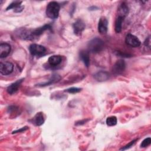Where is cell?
Listing matches in <instances>:
<instances>
[{
	"instance_id": "obj_1",
	"label": "cell",
	"mask_w": 151,
	"mask_h": 151,
	"mask_svg": "<svg viewBox=\"0 0 151 151\" xmlns=\"http://www.w3.org/2000/svg\"><path fill=\"white\" fill-rule=\"evenodd\" d=\"M60 6L58 2L55 1L50 2L47 6L46 15L50 19H56L59 15Z\"/></svg>"
},
{
	"instance_id": "obj_2",
	"label": "cell",
	"mask_w": 151,
	"mask_h": 151,
	"mask_svg": "<svg viewBox=\"0 0 151 151\" xmlns=\"http://www.w3.org/2000/svg\"><path fill=\"white\" fill-rule=\"evenodd\" d=\"M88 50L93 53L100 52L104 47V42L99 38L92 39L88 43Z\"/></svg>"
},
{
	"instance_id": "obj_3",
	"label": "cell",
	"mask_w": 151,
	"mask_h": 151,
	"mask_svg": "<svg viewBox=\"0 0 151 151\" xmlns=\"http://www.w3.org/2000/svg\"><path fill=\"white\" fill-rule=\"evenodd\" d=\"M29 50L30 53L35 56H41L46 51V48L44 46L37 44H31L29 47Z\"/></svg>"
},
{
	"instance_id": "obj_4",
	"label": "cell",
	"mask_w": 151,
	"mask_h": 151,
	"mask_svg": "<svg viewBox=\"0 0 151 151\" xmlns=\"http://www.w3.org/2000/svg\"><path fill=\"white\" fill-rule=\"evenodd\" d=\"M14 65L9 61L1 63L0 72L3 75H8L13 71Z\"/></svg>"
},
{
	"instance_id": "obj_5",
	"label": "cell",
	"mask_w": 151,
	"mask_h": 151,
	"mask_svg": "<svg viewBox=\"0 0 151 151\" xmlns=\"http://www.w3.org/2000/svg\"><path fill=\"white\" fill-rule=\"evenodd\" d=\"M74 33L77 35H81L82 32L85 29V24L81 19H77L73 25Z\"/></svg>"
},
{
	"instance_id": "obj_6",
	"label": "cell",
	"mask_w": 151,
	"mask_h": 151,
	"mask_svg": "<svg viewBox=\"0 0 151 151\" xmlns=\"http://www.w3.org/2000/svg\"><path fill=\"white\" fill-rule=\"evenodd\" d=\"M125 41L127 45L132 47H137L140 45V41L138 38L131 34H128L126 35Z\"/></svg>"
},
{
	"instance_id": "obj_7",
	"label": "cell",
	"mask_w": 151,
	"mask_h": 151,
	"mask_svg": "<svg viewBox=\"0 0 151 151\" xmlns=\"http://www.w3.org/2000/svg\"><path fill=\"white\" fill-rule=\"evenodd\" d=\"M17 34L19 37L24 40H32L34 38L32 30H28L25 28H21L18 30Z\"/></svg>"
},
{
	"instance_id": "obj_8",
	"label": "cell",
	"mask_w": 151,
	"mask_h": 151,
	"mask_svg": "<svg viewBox=\"0 0 151 151\" xmlns=\"http://www.w3.org/2000/svg\"><path fill=\"white\" fill-rule=\"evenodd\" d=\"M108 21L106 17H101L98 24V31L101 34H105L107 32Z\"/></svg>"
},
{
	"instance_id": "obj_9",
	"label": "cell",
	"mask_w": 151,
	"mask_h": 151,
	"mask_svg": "<svg viewBox=\"0 0 151 151\" xmlns=\"http://www.w3.org/2000/svg\"><path fill=\"white\" fill-rule=\"evenodd\" d=\"M125 62L123 60H117L113 67V72L116 74H121L125 69Z\"/></svg>"
},
{
	"instance_id": "obj_10",
	"label": "cell",
	"mask_w": 151,
	"mask_h": 151,
	"mask_svg": "<svg viewBox=\"0 0 151 151\" xmlns=\"http://www.w3.org/2000/svg\"><path fill=\"white\" fill-rule=\"evenodd\" d=\"M11 45L8 43H1L0 45V57L1 58L7 57L11 51Z\"/></svg>"
},
{
	"instance_id": "obj_11",
	"label": "cell",
	"mask_w": 151,
	"mask_h": 151,
	"mask_svg": "<svg viewBox=\"0 0 151 151\" xmlns=\"http://www.w3.org/2000/svg\"><path fill=\"white\" fill-rule=\"evenodd\" d=\"M51 29H52V27L50 24H46V25H43L41 27H39V28H36L34 30H32V34H33L34 38H35L37 37L40 36L45 31H46L47 29L51 30Z\"/></svg>"
},
{
	"instance_id": "obj_12",
	"label": "cell",
	"mask_w": 151,
	"mask_h": 151,
	"mask_svg": "<svg viewBox=\"0 0 151 151\" xmlns=\"http://www.w3.org/2000/svg\"><path fill=\"white\" fill-rule=\"evenodd\" d=\"M23 78L22 79H20V80H18L17 81H16L15 82L13 83L12 84H11V85H9L6 90H7V92L10 94H12L14 93H15L18 89V87H19L20 84H21V83L23 81Z\"/></svg>"
},
{
	"instance_id": "obj_13",
	"label": "cell",
	"mask_w": 151,
	"mask_h": 151,
	"mask_svg": "<svg viewBox=\"0 0 151 151\" xmlns=\"http://www.w3.org/2000/svg\"><path fill=\"white\" fill-rule=\"evenodd\" d=\"M22 2L21 1H13L11 4H10V5L6 8V10H9L11 9H14L15 12H19L22 11L24 6H21Z\"/></svg>"
},
{
	"instance_id": "obj_14",
	"label": "cell",
	"mask_w": 151,
	"mask_h": 151,
	"mask_svg": "<svg viewBox=\"0 0 151 151\" xmlns=\"http://www.w3.org/2000/svg\"><path fill=\"white\" fill-rule=\"evenodd\" d=\"M94 78L96 80L98 81H104L109 79V74L104 71H100L99 72H97L94 75Z\"/></svg>"
},
{
	"instance_id": "obj_15",
	"label": "cell",
	"mask_w": 151,
	"mask_h": 151,
	"mask_svg": "<svg viewBox=\"0 0 151 151\" xmlns=\"http://www.w3.org/2000/svg\"><path fill=\"white\" fill-rule=\"evenodd\" d=\"M61 57L59 55H54L49 57L48 62L51 66H57L61 62Z\"/></svg>"
},
{
	"instance_id": "obj_16",
	"label": "cell",
	"mask_w": 151,
	"mask_h": 151,
	"mask_svg": "<svg viewBox=\"0 0 151 151\" xmlns=\"http://www.w3.org/2000/svg\"><path fill=\"white\" fill-rule=\"evenodd\" d=\"M129 13V8L125 2H123L118 9V16L125 18Z\"/></svg>"
},
{
	"instance_id": "obj_17",
	"label": "cell",
	"mask_w": 151,
	"mask_h": 151,
	"mask_svg": "<svg viewBox=\"0 0 151 151\" xmlns=\"http://www.w3.org/2000/svg\"><path fill=\"white\" fill-rule=\"evenodd\" d=\"M80 57L81 60L84 63V65L88 67L90 64V58H89V54L87 51L86 50H81L80 52Z\"/></svg>"
},
{
	"instance_id": "obj_18",
	"label": "cell",
	"mask_w": 151,
	"mask_h": 151,
	"mask_svg": "<svg viewBox=\"0 0 151 151\" xmlns=\"http://www.w3.org/2000/svg\"><path fill=\"white\" fill-rule=\"evenodd\" d=\"M44 122V119L43 114L41 112L37 113L33 118V123L35 126H41Z\"/></svg>"
},
{
	"instance_id": "obj_19",
	"label": "cell",
	"mask_w": 151,
	"mask_h": 151,
	"mask_svg": "<svg viewBox=\"0 0 151 151\" xmlns=\"http://www.w3.org/2000/svg\"><path fill=\"white\" fill-rule=\"evenodd\" d=\"M123 17L118 16L116 19L115 21V25H114V29L115 31L117 33H119L122 31V23L124 20Z\"/></svg>"
},
{
	"instance_id": "obj_20",
	"label": "cell",
	"mask_w": 151,
	"mask_h": 151,
	"mask_svg": "<svg viewBox=\"0 0 151 151\" xmlns=\"http://www.w3.org/2000/svg\"><path fill=\"white\" fill-rule=\"evenodd\" d=\"M117 118L115 116H110V117H108L106 119V124L107 126H113L114 125H116L117 124Z\"/></svg>"
},
{
	"instance_id": "obj_21",
	"label": "cell",
	"mask_w": 151,
	"mask_h": 151,
	"mask_svg": "<svg viewBox=\"0 0 151 151\" xmlns=\"http://www.w3.org/2000/svg\"><path fill=\"white\" fill-rule=\"evenodd\" d=\"M60 79V77L58 75H57V74H54V75L52 76V77H51V78L50 79V80L48 83H45V84H44L42 86H47V85H48V84H49L53 83H54V82H56V81H58Z\"/></svg>"
},
{
	"instance_id": "obj_22",
	"label": "cell",
	"mask_w": 151,
	"mask_h": 151,
	"mask_svg": "<svg viewBox=\"0 0 151 151\" xmlns=\"http://www.w3.org/2000/svg\"><path fill=\"white\" fill-rule=\"evenodd\" d=\"M81 88H78V87H71V88H67L65 90V91L66 92H68L69 93H71V94H74V93H78L81 91Z\"/></svg>"
},
{
	"instance_id": "obj_23",
	"label": "cell",
	"mask_w": 151,
	"mask_h": 151,
	"mask_svg": "<svg viewBox=\"0 0 151 151\" xmlns=\"http://www.w3.org/2000/svg\"><path fill=\"white\" fill-rule=\"evenodd\" d=\"M150 143H151V139L150 137H147L142 141V143L140 144V147H146L149 145H150Z\"/></svg>"
},
{
	"instance_id": "obj_24",
	"label": "cell",
	"mask_w": 151,
	"mask_h": 151,
	"mask_svg": "<svg viewBox=\"0 0 151 151\" xmlns=\"http://www.w3.org/2000/svg\"><path fill=\"white\" fill-rule=\"evenodd\" d=\"M136 140H132V142H130L129 143H128L127 145H126V146H124L123 147H122V148H121L120 150H126V149H129V147H130L131 146H132L133 145V144L135 143V141H136Z\"/></svg>"
},
{
	"instance_id": "obj_25",
	"label": "cell",
	"mask_w": 151,
	"mask_h": 151,
	"mask_svg": "<svg viewBox=\"0 0 151 151\" xmlns=\"http://www.w3.org/2000/svg\"><path fill=\"white\" fill-rule=\"evenodd\" d=\"M27 129H28V127H22V129H19V130H17L14 131V132H12V133H16L20 132H23V131L26 130Z\"/></svg>"
}]
</instances>
